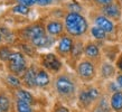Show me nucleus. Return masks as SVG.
Masks as SVG:
<instances>
[{"label":"nucleus","mask_w":122,"mask_h":112,"mask_svg":"<svg viewBox=\"0 0 122 112\" xmlns=\"http://www.w3.org/2000/svg\"><path fill=\"white\" fill-rule=\"evenodd\" d=\"M64 26L70 36L80 37L89 30V21L80 12H66L64 15Z\"/></svg>","instance_id":"1"},{"label":"nucleus","mask_w":122,"mask_h":112,"mask_svg":"<svg viewBox=\"0 0 122 112\" xmlns=\"http://www.w3.org/2000/svg\"><path fill=\"white\" fill-rule=\"evenodd\" d=\"M5 64H6V70L8 73H11L19 77L26 72V70L29 66L27 56L18 49H14L10 57Z\"/></svg>","instance_id":"2"},{"label":"nucleus","mask_w":122,"mask_h":112,"mask_svg":"<svg viewBox=\"0 0 122 112\" xmlns=\"http://www.w3.org/2000/svg\"><path fill=\"white\" fill-rule=\"evenodd\" d=\"M16 33L18 36V41H28V43H30L36 37H39L44 34H47L46 29H45V25H43L41 22H34L30 25H27V26L18 29Z\"/></svg>","instance_id":"3"},{"label":"nucleus","mask_w":122,"mask_h":112,"mask_svg":"<svg viewBox=\"0 0 122 112\" xmlns=\"http://www.w3.org/2000/svg\"><path fill=\"white\" fill-rule=\"evenodd\" d=\"M54 89L62 97H71L75 93V83L67 75H58L54 81Z\"/></svg>","instance_id":"4"},{"label":"nucleus","mask_w":122,"mask_h":112,"mask_svg":"<svg viewBox=\"0 0 122 112\" xmlns=\"http://www.w3.org/2000/svg\"><path fill=\"white\" fill-rule=\"evenodd\" d=\"M76 72L83 81H91L96 74V68L91 60H82L76 67Z\"/></svg>","instance_id":"5"},{"label":"nucleus","mask_w":122,"mask_h":112,"mask_svg":"<svg viewBox=\"0 0 122 112\" xmlns=\"http://www.w3.org/2000/svg\"><path fill=\"white\" fill-rule=\"evenodd\" d=\"M41 65L46 71L57 73V72L61 71L63 64L57 57V55L53 54V53H48V54H44V55L41 56Z\"/></svg>","instance_id":"6"},{"label":"nucleus","mask_w":122,"mask_h":112,"mask_svg":"<svg viewBox=\"0 0 122 112\" xmlns=\"http://www.w3.org/2000/svg\"><path fill=\"white\" fill-rule=\"evenodd\" d=\"M37 70H38V66L35 65V64H30L29 66H28L26 72L20 76V80H21V83H22V87L28 89V90L36 89V86H35V80H36Z\"/></svg>","instance_id":"7"},{"label":"nucleus","mask_w":122,"mask_h":112,"mask_svg":"<svg viewBox=\"0 0 122 112\" xmlns=\"http://www.w3.org/2000/svg\"><path fill=\"white\" fill-rule=\"evenodd\" d=\"M45 29L46 33L52 36V37H59V36H63V33L65 30V26H64V21L59 20L57 18L51 19L46 22L45 25Z\"/></svg>","instance_id":"8"},{"label":"nucleus","mask_w":122,"mask_h":112,"mask_svg":"<svg viewBox=\"0 0 122 112\" xmlns=\"http://www.w3.org/2000/svg\"><path fill=\"white\" fill-rule=\"evenodd\" d=\"M93 21H94V25L96 27L103 29L107 34H111L114 31V22H113V20L107 18L103 14H99L97 16H95Z\"/></svg>","instance_id":"9"},{"label":"nucleus","mask_w":122,"mask_h":112,"mask_svg":"<svg viewBox=\"0 0 122 112\" xmlns=\"http://www.w3.org/2000/svg\"><path fill=\"white\" fill-rule=\"evenodd\" d=\"M100 10H101V14H103L104 16H107V18L112 19V20H119L121 18V15H122L121 6L118 2H115V1L105 6V7L100 8Z\"/></svg>","instance_id":"10"},{"label":"nucleus","mask_w":122,"mask_h":112,"mask_svg":"<svg viewBox=\"0 0 122 112\" xmlns=\"http://www.w3.org/2000/svg\"><path fill=\"white\" fill-rule=\"evenodd\" d=\"M73 45H74V41L72 36L70 35H63L61 36L58 43H57V52L63 56H66L68 54H71L72 48H73Z\"/></svg>","instance_id":"11"},{"label":"nucleus","mask_w":122,"mask_h":112,"mask_svg":"<svg viewBox=\"0 0 122 112\" xmlns=\"http://www.w3.org/2000/svg\"><path fill=\"white\" fill-rule=\"evenodd\" d=\"M12 95H14V99H18L20 101H24V102H26V103H28L30 105L36 104V99H35L33 93L28 89L20 87V89L14 91Z\"/></svg>","instance_id":"12"},{"label":"nucleus","mask_w":122,"mask_h":112,"mask_svg":"<svg viewBox=\"0 0 122 112\" xmlns=\"http://www.w3.org/2000/svg\"><path fill=\"white\" fill-rule=\"evenodd\" d=\"M55 43V39L54 37L52 36H49L48 34H44V35H41L39 37H36L35 39L30 41V44L33 45L35 48H49V47H52L53 45Z\"/></svg>","instance_id":"13"},{"label":"nucleus","mask_w":122,"mask_h":112,"mask_svg":"<svg viewBox=\"0 0 122 112\" xmlns=\"http://www.w3.org/2000/svg\"><path fill=\"white\" fill-rule=\"evenodd\" d=\"M51 83V77L48 72L44 67H38L37 74H36V80H35V86L36 89H45Z\"/></svg>","instance_id":"14"},{"label":"nucleus","mask_w":122,"mask_h":112,"mask_svg":"<svg viewBox=\"0 0 122 112\" xmlns=\"http://www.w3.org/2000/svg\"><path fill=\"white\" fill-rule=\"evenodd\" d=\"M14 46H16L17 49L20 51L21 53H24L27 57H36V55H37L36 48H35L30 43H28V41H17V43H16Z\"/></svg>","instance_id":"15"},{"label":"nucleus","mask_w":122,"mask_h":112,"mask_svg":"<svg viewBox=\"0 0 122 112\" xmlns=\"http://www.w3.org/2000/svg\"><path fill=\"white\" fill-rule=\"evenodd\" d=\"M4 82H5V84L8 86V89L12 90V91H16V90L22 87V83H21L20 77L11 74V73H8V72L4 78Z\"/></svg>","instance_id":"16"},{"label":"nucleus","mask_w":122,"mask_h":112,"mask_svg":"<svg viewBox=\"0 0 122 112\" xmlns=\"http://www.w3.org/2000/svg\"><path fill=\"white\" fill-rule=\"evenodd\" d=\"M12 100L9 97L7 92H5L4 90H0V108L4 112H11L12 109Z\"/></svg>","instance_id":"17"},{"label":"nucleus","mask_w":122,"mask_h":112,"mask_svg":"<svg viewBox=\"0 0 122 112\" xmlns=\"http://www.w3.org/2000/svg\"><path fill=\"white\" fill-rule=\"evenodd\" d=\"M84 54L89 60H95L100 56V48L96 44L90 41L84 46Z\"/></svg>","instance_id":"18"},{"label":"nucleus","mask_w":122,"mask_h":112,"mask_svg":"<svg viewBox=\"0 0 122 112\" xmlns=\"http://www.w3.org/2000/svg\"><path fill=\"white\" fill-rule=\"evenodd\" d=\"M110 105L115 112H122V91H117L111 95Z\"/></svg>","instance_id":"19"},{"label":"nucleus","mask_w":122,"mask_h":112,"mask_svg":"<svg viewBox=\"0 0 122 112\" xmlns=\"http://www.w3.org/2000/svg\"><path fill=\"white\" fill-rule=\"evenodd\" d=\"M14 107H15L16 112H35L33 105L18 100V99H14Z\"/></svg>","instance_id":"20"},{"label":"nucleus","mask_w":122,"mask_h":112,"mask_svg":"<svg viewBox=\"0 0 122 112\" xmlns=\"http://www.w3.org/2000/svg\"><path fill=\"white\" fill-rule=\"evenodd\" d=\"M14 52V49L11 47L10 45H1L0 46V61L2 62V63H6L8 61V58L10 57L11 53Z\"/></svg>","instance_id":"21"},{"label":"nucleus","mask_w":122,"mask_h":112,"mask_svg":"<svg viewBox=\"0 0 122 112\" xmlns=\"http://www.w3.org/2000/svg\"><path fill=\"white\" fill-rule=\"evenodd\" d=\"M115 73V70H114V66L110 63H103L102 66H101V74L102 76L105 78H110L112 77Z\"/></svg>","instance_id":"22"},{"label":"nucleus","mask_w":122,"mask_h":112,"mask_svg":"<svg viewBox=\"0 0 122 112\" xmlns=\"http://www.w3.org/2000/svg\"><path fill=\"white\" fill-rule=\"evenodd\" d=\"M83 53H84V45H83V43L80 41H75L74 45H73V48H72V52H71V56L74 57V58H78Z\"/></svg>","instance_id":"23"},{"label":"nucleus","mask_w":122,"mask_h":112,"mask_svg":"<svg viewBox=\"0 0 122 112\" xmlns=\"http://www.w3.org/2000/svg\"><path fill=\"white\" fill-rule=\"evenodd\" d=\"M90 33L92 35V37L97 39V41H104V39H107V34L103 29H101V28H99V27H96V26H93L90 29Z\"/></svg>","instance_id":"24"},{"label":"nucleus","mask_w":122,"mask_h":112,"mask_svg":"<svg viewBox=\"0 0 122 112\" xmlns=\"http://www.w3.org/2000/svg\"><path fill=\"white\" fill-rule=\"evenodd\" d=\"M29 7H27L25 5H21V4H17L15 5L14 7L11 8V11L16 14V15H20V16H27L29 14Z\"/></svg>","instance_id":"25"},{"label":"nucleus","mask_w":122,"mask_h":112,"mask_svg":"<svg viewBox=\"0 0 122 112\" xmlns=\"http://www.w3.org/2000/svg\"><path fill=\"white\" fill-rule=\"evenodd\" d=\"M66 9H67V12H80L81 14V11L83 10V7H82V5L77 1H68L66 4Z\"/></svg>","instance_id":"26"},{"label":"nucleus","mask_w":122,"mask_h":112,"mask_svg":"<svg viewBox=\"0 0 122 112\" xmlns=\"http://www.w3.org/2000/svg\"><path fill=\"white\" fill-rule=\"evenodd\" d=\"M78 99H80L81 103L84 105V107L90 105L91 104V102L93 101V99L91 97V95H90V93H89V90L81 91V93H80V95H78Z\"/></svg>","instance_id":"27"},{"label":"nucleus","mask_w":122,"mask_h":112,"mask_svg":"<svg viewBox=\"0 0 122 112\" xmlns=\"http://www.w3.org/2000/svg\"><path fill=\"white\" fill-rule=\"evenodd\" d=\"M93 2H94V5H95V6L102 8V7L107 6V5L112 4V2H114V0H93Z\"/></svg>","instance_id":"28"},{"label":"nucleus","mask_w":122,"mask_h":112,"mask_svg":"<svg viewBox=\"0 0 122 112\" xmlns=\"http://www.w3.org/2000/svg\"><path fill=\"white\" fill-rule=\"evenodd\" d=\"M17 4H21V5H25L27 7H33L36 5V0H15Z\"/></svg>","instance_id":"29"},{"label":"nucleus","mask_w":122,"mask_h":112,"mask_svg":"<svg viewBox=\"0 0 122 112\" xmlns=\"http://www.w3.org/2000/svg\"><path fill=\"white\" fill-rule=\"evenodd\" d=\"M54 2V0H36V5L39 7H48Z\"/></svg>","instance_id":"30"},{"label":"nucleus","mask_w":122,"mask_h":112,"mask_svg":"<svg viewBox=\"0 0 122 112\" xmlns=\"http://www.w3.org/2000/svg\"><path fill=\"white\" fill-rule=\"evenodd\" d=\"M89 93H90V95H91V97L93 99V101L96 100V99L99 97V95H100L99 90L95 89V87H91V89H89Z\"/></svg>","instance_id":"31"},{"label":"nucleus","mask_w":122,"mask_h":112,"mask_svg":"<svg viewBox=\"0 0 122 112\" xmlns=\"http://www.w3.org/2000/svg\"><path fill=\"white\" fill-rule=\"evenodd\" d=\"M117 67L122 72V54L119 56L118 60H117Z\"/></svg>","instance_id":"32"},{"label":"nucleus","mask_w":122,"mask_h":112,"mask_svg":"<svg viewBox=\"0 0 122 112\" xmlns=\"http://www.w3.org/2000/svg\"><path fill=\"white\" fill-rule=\"evenodd\" d=\"M115 83L118 84L119 87H121L122 89V74H119L118 76H117V78H115Z\"/></svg>","instance_id":"33"},{"label":"nucleus","mask_w":122,"mask_h":112,"mask_svg":"<svg viewBox=\"0 0 122 112\" xmlns=\"http://www.w3.org/2000/svg\"><path fill=\"white\" fill-rule=\"evenodd\" d=\"M4 45V34H2V27L0 26V46Z\"/></svg>","instance_id":"34"},{"label":"nucleus","mask_w":122,"mask_h":112,"mask_svg":"<svg viewBox=\"0 0 122 112\" xmlns=\"http://www.w3.org/2000/svg\"><path fill=\"white\" fill-rule=\"evenodd\" d=\"M55 112H70V111H68V109L63 108V107H62V108H58V109H57Z\"/></svg>","instance_id":"35"},{"label":"nucleus","mask_w":122,"mask_h":112,"mask_svg":"<svg viewBox=\"0 0 122 112\" xmlns=\"http://www.w3.org/2000/svg\"><path fill=\"white\" fill-rule=\"evenodd\" d=\"M0 112H4V111H2V110H1V108H0Z\"/></svg>","instance_id":"36"}]
</instances>
